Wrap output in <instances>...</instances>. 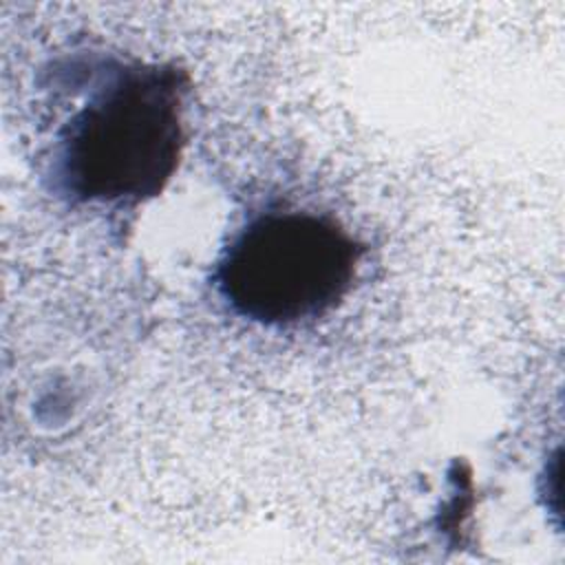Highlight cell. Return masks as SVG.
<instances>
[{
	"label": "cell",
	"mask_w": 565,
	"mask_h": 565,
	"mask_svg": "<svg viewBox=\"0 0 565 565\" xmlns=\"http://www.w3.org/2000/svg\"><path fill=\"white\" fill-rule=\"evenodd\" d=\"M364 256L324 214L265 212L238 230L214 267V287L241 318L263 327L316 320L351 291Z\"/></svg>",
	"instance_id": "7a4b0ae2"
},
{
	"label": "cell",
	"mask_w": 565,
	"mask_h": 565,
	"mask_svg": "<svg viewBox=\"0 0 565 565\" xmlns=\"http://www.w3.org/2000/svg\"><path fill=\"white\" fill-rule=\"evenodd\" d=\"M188 75L170 64L113 71L53 141V188L77 203L135 205L172 179L183 135Z\"/></svg>",
	"instance_id": "6da1fadb"
}]
</instances>
